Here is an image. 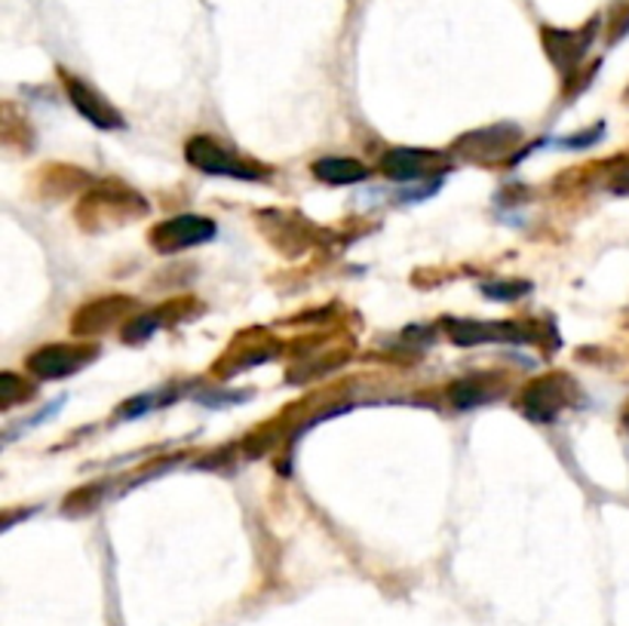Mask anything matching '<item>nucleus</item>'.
<instances>
[{
    "mask_svg": "<svg viewBox=\"0 0 629 626\" xmlns=\"http://www.w3.org/2000/svg\"><path fill=\"white\" fill-rule=\"evenodd\" d=\"M599 166L611 194H629V157H617V160H608V164Z\"/></svg>",
    "mask_w": 629,
    "mask_h": 626,
    "instance_id": "obj_20",
    "label": "nucleus"
},
{
    "mask_svg": "<svg viewBox=\"0 0 629 626\" xmlns=\"http://www.w3.org/2000/svg\"><path fill=\"white\" fill-rule=\"evenodd\" d=\"M507 390V378L497 372H482V375H467L461 381H454L449 388V403L461 412H470L476 405L495 403L504 396Z\"/></svg>",
    "mask_w": 629,
    "mask_h": 626,
    "instance_id": "obj_14",
    "label": "nucleus"
},
{
    "mask_svg": "<svg viewBox=\"0 0 629 626\" xmlns=\"http://www.w3.org/2000/svg\"><path fill=\"white\" fill-rule=\"evenodd\" d=\"M577 403H581V388L565 372L540 375L535 381H528L519 393V412L538 424H550Z\"/></svg>",
    "mask_w": 629,
    "mask_h": 626,
    "instance_id": "obj_2",
    "label": "nucleus"
},
{
    "mask_svg": "<svg viewBox=\"0 0 629 626\" xmlns=\"http://www.w3.org/2000/svg\"><path fill=\"white\" fill-rule=\"evenodd\" d=\"M184 160L206 172V176H222V179H237V181H258L268 176V169L252 160H243L234 150L225 148L218 138L212 135H194L188 138L184 145Z\"/></svg>",
    "mask_w": 629,
    "mask_h": 626,
    "instance_id": "obj_3",
    "label": "nucleus"
},
{
    "mask_svg": "<svg viewBox=\"0 0 629 626\" xmlns=\"http://www.w3.org/2000/svg\"><path fill=\"white\" fill-rule=\"evenodd\" d=\"M624 102L629 104V87H627V92H624Z\"/></svg>",
    "mask_w": 629,
    "mask_h": 626,
    "instance_id": "obj_26",
    "label": "nucleus"
},
{
    "mask_svg": "<svg viewBox=\"0 0 629 626\" xmlns=\"http://www.w3.org/2000/svg\"><path fill=\"white\" fill-rule=\"evenodd\" d=\"M258 227L261 234L268 237V243L283 253L285 258H299L311 246L319 243V231L316 224H311L301 212H280V209H270V212H258Z\"/></svg>",
    "mask_w": 629,
    "mask_h": 626,
    "instance_id": "obj_5",
    "label": "nucleus"
},
{
    "mask_svg": "<svg viewBox=\"0 0 629 626\" xmlns=\"http://www.w3.org/2000/svg\"><path fill=\"white\" fill-rule=\"evenodd\" d=\"M99 357L96 344H46L29 357V372L41 381H59L87 369Z\"/></svg>",
    "mask_w": 629,
    "mask_h": 626,
    "instance_id": "obj_8",
    "label": "nucleus"
},
{
    "mask_svg": "<svg viewBox=\"0 0 629 626\" xmlns=\"http://www.w3.org/2000/svg\"><path fill=\"white\" fill-rule=\"evenodd\" d=\"M599 25H602V19L596 15L593 22H586L584 29H577V31H562V29L540 31V37H543V49H547L550 62H553L562 75L569 77L571 71H577V68L584 65V56L589 53L593 41H596Z\"/></svg>",
    "mask_w": 629,
    "mask_h": 626,
    "instance_id": "obj_11",
    "label": "nucleus"
},
{
    "mask_svg": "<svg viewBox=\"0 0 629 626\" xmlns=\"http://www.w3.org/2000/svg\"><path fill=\"white\" fill-rule=\"evenodd\" d=\"M449 169V154L430 148H393L381 157V172L393 181H439Z\"/></svg>",
    "mask_w": 629,
    "mask_h": 626,
    "instance_id": "obj_7",
    "label": "nucleus"
},
{
    "mask_svg": "<svg viewBox=\"0 0 629 626\" xmlns=\"http://www.w3.org/2000/svg\"><path fill=\"white\" fill-rule=\"evenodd\" d=\"M602 135H605V123H596L593 130H584V133L569 135V138H562L559 142V148H589V145H596Z\"/></svg>",
    "mask_w": 629,
    "mask_h": 626,
    "instance_id": "obj_23",
    "label": "nucleus"
},
{
    "mask_svg": "<svg viewBox=\"0 0 629 626\" xmlns=\"http://www.w3.org/2000/svg\"><path fill=\"white\" fill-rule=\"evenodd\" d=\"M599 75V62H593V65H581L577 71H571L569 77H565V83H562V99H577L581 92L593 83V77Z\"/></svg>",
    "mask_w": 629,
    "mask_h": 626,
    "instance_id": "obj_21",
    "label": "nucleus"
},
{
    "mask_svg": "<svg viewBox=\"0 0 629 626\" xmlns=\"http://www.w3.org/2000/svg\"><path fill=\"white\" fill-rule=\"evenodd\" d=\"M280 354V344L273 342V335L261 332V328H252V332H243L237 335V342L227 347L225 357H218V366H215V375L222 378H234L243 369H252V366H261Z\"/></svg>",
    "mask_w": 629,
    "mask_h": 626,
    "instance_id": "obj_12",
    "label": "nucleus"
},
{
    "mask_svg": "<svg viewBox=\"0 0 629 626\" xmlns=\"http://www.w3.org/2000/svg\"><path fill=\"white\" fill-rule=\"evenodd\" d=\"M61 83H65V92H68V102L75 104V111L83 120H90L92 126L99 130H121L123 126V114L108 102L105 96L99 90H92L87 80L80 77L68 75V71H59Z\"/></svg>",
    "mask_w": 629,
    "mask_h": 626,
    "instance_id": "obj_13",
    "label": "nucleus"
},
{
    "mask_svg": "<svg viewBox=\"0 0 629 626\" xmlns=\"http://www.w3.org/2000/svg\"><path fill=\"white\" fill-rule=\"evenodd\" d=\"M31 396H34V388L25 384L19 375L13 372L0 375V409H3V412H10V409L19 403H29Z\"/></svg>",
    "mask_w": 629,
    "mask_h": 626,
    "instance_id": "obj_17",
    "label": "nucleus"
},
{
    "mask_svg": "<svg viewBox=\"0 0 629 626\" xmlns=\"http://www.w3.org/2000/svg\"><path fill=\"white\" fill-rule=\"evenodd\" d=\"M624 427H627V431H629V403L624 405Z\"/></svg>",
    "mask_w": 629,
    "mask_h": 626,
    "instance_id": "obj_25",
    "label": "nucleus"
},
{
    "mask_svg": "<svg viewBox=\"0 0 629 626\" xmlns=\"http://www.w3.org/2000/svg\"><path fill=\"white\" fill-rule=\"evenodd\" d=\"M528 292H531L528 280H497V283L482 286V295L492 301H516L525 299Z\"/></svg>",
    "mask_w": 629,
    "mask_h": 626,
    "instance_id": "obj_19",
    "label": "nucleus"
},
{
    "mask_svg": "<svg viewBox=\"0 0 629 626\" xmlns=\"http://www.w3.org/2000/svg\"><path fill=\"white\" fill-rule=\"evenodd\" d=\"M629 34V0H620L611 7V25H608V44L615 46Z\"/></svg>",
    "mask_w": 629,
    "mask_h": 626,
    "instance_id": "obj_22",
    "label": "nucleus"
},
{
    "mask_svg": "<svg viewBox=\"0 0 629 626\" xmlns=\"http://www.w3.org/2000/svg\"><path fill=\"white\" fill-rule=\"evenodd\" d=\"M316 179L323 185H335V188H345V185H360L369 179V166H362L353 157H323L311 166Z\"/></svg>",
    "mask_w": 629,
    "mask_h": 626,
    "instance_id": "obj_16",
    "label": "nucleus"
},
{
    "mask_svg": "<svg viewBox=\"0 0 629 626\" xmlns=\"http://www.w3.org/2000/svg\"><path fill=\"white\" fill-rule=\"evenodd\" d=\"M148 200L135 188L108 179L102 185H92L90 191H83L75 209V219L83 231L99 234V231H111V227H121V224L148 215Z\"/></svg>",
    "mask_w": 629,
    "mask_h": 626,
    "instance_id": "obj_1",
    "label": "nucleus"
},
{
    "mask_svg": "<svg viewBox=\"0 0 629 626\" xmlns=\"http://www.w3.org/2000/svg\"><path fill=\"white\" fill-rule=\"evenodd\" d=\"M442 328L451 342L461 347H473V344H497V342H543V328L538 323H485V320H442Z\"/></svg>",
    "mask_w": 629,
    "mask_h": 626,
    "instance_id": "obj_6",
    "label": "nucleus"
},
{
    "mask_svg": "<svg viewBox=\"0 0 629 626\" xmlns=\"http://www.w3.org/2000/svg\"><path fill=\"white\" fill-rule=\"evenodd\" d=\"M157 403H160V400H157L154 393H142V396H133L130 403L121 405V417H126V421H130V417H142L145 412H150V409H154Z\"/></svg>",
    "mask_w": 629,
    "mask_h": 626,
    "instance_id": "obj_24",
    "label": "nucleus"
},
{
    "mask_svg": "<svg viewBox=\"0 0 629 626\" xmlns=\"http://www.w3.org/2000/svg\"><path fill=\"white\" fill-rule=\"evenodd\" d=\"M135 308L138 304L130 295H105V299L90 301L71 316V335L75 338L105 335L108 328H114L117 323H130L135 316Z\"/></svg>",
    "mask_w": 629,
    "mask_h": 626,
    "instance_id": "obj_10",
    "label": "nucleus"
},
{
    "mask_svg": "<svg viewBox=\"0 0 629 626\" xmlns=\"http://www.w3.org/2000/svg\"><path fill=\"white\" fill-rule=\"evenodd\" d=\"M90 176L75 169V166L49 164L44 166V172L37 176V191H44V197H49V200H61V197L77 194V191H90Z\"/></svg>",
    "mask_w": 629,
    "mask_h": 626,
    "instance_id": "obj_15",
    "label": "nucleus"
},
{
    "mask_svg": "<svg viewBox=\"0 0 629 626\" xmlns=\"http://www.w3.org/2000/svg\"><path fill=\"white\" fill-rule=\"evenodd\" d=\"M519 145H523V130L516 123H492V126L461 135L451 145V154L467 160V164L492 166L509 160Z\"/></svg>",
    "mask_w": 629,
    "mask_h": 626,
    "instance_id": "obj_4",
    "label": "nucleus"
},
{
    "mask_svg": "<svg viewBox=\"0 0 629 626\" xmlns=\"http://www.w3.org/2000/svg\"><path fill=\"white\" fill-rule=\"evenodd\" d=\"M164 320H160V313H135L130 323H123V342L126 344H142L148 342L150 335L157 332Z\"/></svg>",
    "mask_w": 629,
    "mask_h": 626,
    "instance_id": "obj_18",
    "label": "nucleus"
},
{
    "mask_svg": "<svg viewBox=\"0 0 629 626\" xmlns=\"http://www.w3.org/2000/svg\"><path fill=\"white\" fill-rule=\"evenodd\" d=\"M218 234V224L206 219V215H194V212H184L176 219H166L154 231H150V246L157 253H181V249H191V246H203Z\"/></svg>",
    "mask_w": 629,
    "mask_h": 626,
    "instance_id": "obj_9",
    "label": "nucleus"
}]
</instances>
